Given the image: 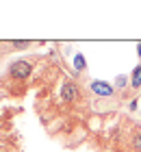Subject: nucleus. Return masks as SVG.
I'll use <instances>...</instances> for the list:
<instances>
[{"label":"nucleus","instance_id":"nucleus-1","mask_svg":"<svg viewBox=\"0 0 141 152\" xmlns=\"http://www.w3.org/2000/svg\"><path fill=\"white\" fill-rule=\"evenodd\" d=\"M31 72H33V67H31L28 61H15V63H11V67H9V76H11V78H15V80L28 78V74H31Z\"/></svg>","mask_w":141,"mask_h":152},{"label":"nucleus","instance_id":"nucleus-2","mask_svg":"<svg viewBox=\"0 0 141 152\" xmlns=\"http://www.w3.org/2000/svg\"><path fill=\"white\" fill-rule=\"evenodd\" d=\"M61 98L65 100V102H76L80 98V89H78V85H74V83H65L63 85V89H61Z\"/></svg>","mask_w":141,"mask_h":152},{"label":"nucleus","instance_id":"nucleus-3","mask_svg":"<svg viewBox=\"0 0 141 152\" xmlns=\"http://www.w3.org/2000/svg\"><path fill=\"white\" fill-rule=\"evenodd\" d=\"M91 91L98 94V96H113L115 89H113V85H109V83H104V80H94L91 83Z\"/></svg>","mask_w":141,"mask_h":152},{"label":"nucleus","instance_id":"nucleus-4","mask_svg":"<svg viewBox=\"0 0 141 152\" xmlns=\"http://www.w3.org/2000/svg\"><path fill=\"white\" fill-rule=\"evenodd\" d=\"M130 87L132 89H139L141 87V63L132 70V74H130Z\"/></svg>","mask_w":141,"mask_h":152},{"label":"nucleus","instance_id":"nucleus-5","mask_svg":"<svg viewBox=\"0 0 141 152\" xmlns=\"http://www.w3.org/2000/svg\"><path fill=\"white\" fill-rule=\"evenodd\" d=\"M132 148L137 152H141V128H137L135 135H132Z\"/></svg>","mask_w":141,"mask_h":152},{"label":"nucleus","instance_id":"nucleus-6","mask_svg":"<svg viewBox=\"0 0 141 152\" xmlns=\"http://www.w3.org/2000/svg\"><path fill=\"white\" fill-rule=\"evenodd\" d=\"M11 46H15V48H28V46H31V41H11Z\"/></svg>","mask_w":141,"mask_h":152},{"label":"nucleus","instance_id":"nucleus-7","mask_svg":"<svg viewBox=\"0 0 141 152\" xmlns=\"http://www.w3.org/2000/svg\"><path fill=\"white\" fill-rule=\"evenodd\" d=\"M137 48H139V57H141V41H139V46H137Z\"/></svg>","mask_w":141,"mask_h":152}]
</instances>
